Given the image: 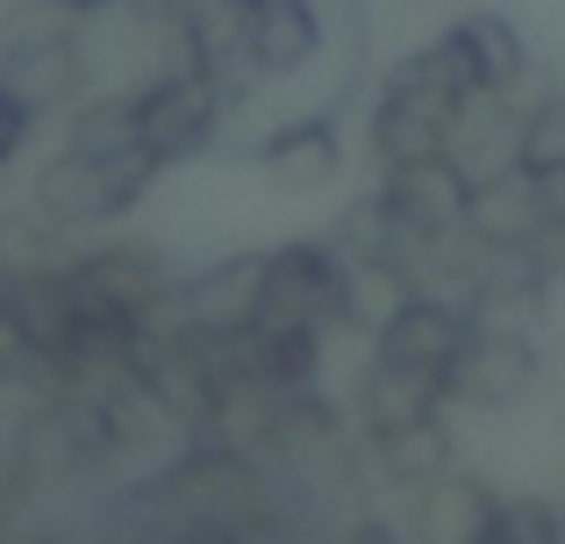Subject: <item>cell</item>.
I'll list each match as a JSON object with an SVG mask.
<instances>
[{
	"instance_id": "10",
	"label": "cell",
	"mask_w": 565,
	"mask_h": 544,
	"mask_svg": "<svg viewBox=\"0 0 565 544\" xmlns=\"http://www.w3.org/2000/svg\"><path fill=\"white\" fill-rule=\"evenodd\" d=\"M359 445H365V480H373V494H386V502H401V494L444 480L451 466H466L458 459V408L394 423V430H359Z\"/></svg>"
},
{
	"instance_id": "11",
	"label": "cell",
	"mask_w": 565,
	"mask_h": 544,
	"mask_svg": "<svg viewBox=\"0 0 565 544\" xmlns=\"http://www.w3.org/2000/svg\"><path fill=\"white\" fill-rule=\"evenodd\" d=\"M344 122L337 108H308V115H287L273 122L258 143H250V166L279 186V194H322V186L344 180Z\"/></svg>"
},
{
	"instance_id": "13",
	"label": "cell",
	"mask_w": 565,
	"mask_h": 544,
	"mask_svg": "<svg viewBox=\"0 0 565 544\" xmlns=\"http://www.w3.org/2000/svg\"><path fill=\"white\" fill-rule=\"evenodd\" d=\"M236 36H244V57L258 65V79H294L322 57L330 29H322L316 0H244L236 8Z\"/></svg>"
},
{
	"instance_id": "4",
	"label": "cell",
	"mask_w": 565,
	"mask_h": 544,
	"mask_svg": "<svg viewBox=\"0 0 565 544\" xmlns=\"http://www.w3.org/2000/svg\"><path fill=\"white\" fill-rule=\"evenodd\" d=\"M230 115H236L230 94H222L201 65H158L151 79L137 86V137H143V158H151L158 172L193 166V158L222 137Z\"/></svg>"
},
{
	"instance_id": "3",
	"label": "cell",
	"mask_w": 565,
	"mask_h": 544,
	"mask_svg": "<svg viewBox=\"0 0 565 544\" xmlns=\"http://www.w3.org/2000/svg\"><path fill=\"white\" fill-rule=\"evenodd\" d=\"M552 387H558L552 344H544V337H523V330H472L466 351H458V365H451V380H444L458 416H523V408H537Z\"/></svg>"
},
{
	"instance_id": "5",
	"label": "cell",
	"mask_w": 565,
	"mask_h": 544,
	"mask_svg": "<svg viewBox=\"0 0 565 544\" xmlns=\"http://www.w3.org/2000/svg\"><path fill=\"white\" fill-rule=\"evenodd\" d=\"M258 322H301V330H344V258L330 237H294L265 252Z\"/></svg>"
},
{
	"instance_id": "1",
	"label": "cell",
	"mask_w": 565,
	"mask_h": 544,
	"mask_svg": "<svg viewBox=\"0 0 565 544\" xmlns=\"http://www.w3.org/2000/svg\"><path fill=\"white\" fill-rule=\"evenodd\" d=\"M0 79L36 115H72L94 94V72H86L79 51V14H65L57 0H22L0 29Z\"/></svg>"
},
{
	"instance_id": "6",
	"label": "cell",
	"mask_w": 565,
	"mask_h": 544,
	"mask_svg": "<svg viewBox=\"0 0 565 544\" xmlns=\"http://www.w3.org/2000/svg\"><path fill=\"white\" fill-rule=\"evenodd\" d=\"M186 266H172L158 244L143 237H115V244H79L72 258V294L94 308H122V316L151 322L172 308V287H180Z\"/></svg>"
},
{
	"instance_id": "18",
	"label": "cell",
	"mask_w": 565,
	"mask_h": 544,
	"mask_svg": "<svg viewBox=\"0 0 565 544\" xmlns=\"http://www.w3.org/2000/svg\"><path fill=\"white\" fill-rule=\"evenodd\" d=\"M65 143H72V151H94V158L143 151V137H137V94H100V86H94V94L65 115Z\"/></svg>"
},
{
	"instance_id": "16",
	"label": "cell",
	"mask_w": 565,
	"mask_h": 544,
	"mask_svg": "<svg viewBox=\"0 0 565 544\" xmlns=\"http://www.w3.org/2000/svg\"><path fill=\"white\" fill-rule=\"evenodd\" d=\"M444 36H451V51L466 57V72H472L480 94H515V86H523L530 43L501 8H466L458 22H444Z\"/></svg>"
},
{
	"instance_id": "20",
	"label": "cell",
	"mask_w": 565,
	"mask_h": 544,
	"mask_svg": "<svg viewBox=\"0 0 565 544\" xmlns=\"http://www.w3.org/2000/svg\"><path fill=\"white\" fill-rule=\"evenodd\" d=\"M515 166L544 186H565V94H537L515 122Z\"/></svg>"
},
{
	"instance_id": "22",
	"label": "cell",
	"mask_w": 565,
	"mask_h": 544,
	"mask_svg": "<svg viewBox=\"0 0 565 544\" xmlns=\"http://www.w3.org/2000/svg\"><path fill=\"white\" fill-rule=\"evenodd\" d=\"M65 14H79V22H94V14H108V8H129V0H57Z\"/></svg>"
},
{
	"instance_id": "12",
	"label": "cell",
	"mask_w": 565,
	"mask_h": 544,
	"mask_svg": "<svg viewBox=\"0 0 565 544\" xmlns=\"http://www.w3.org/2000/svg\"><path fill=\"white\" fill-rule=\"evenodd\" d=\"M458 108L466 100H451V94H429V86H408V79H380L373 108H365V151H373V166L437 158L451 143Z\"/></svg>"
},
{
	"instance_id": "17",
	"label": "cell",
	"mask_w": 565,
	"mask_h": 544,
	"mask_svg": "<svg viewBox=\"0 0 565 544\" xmlns=\"http://www.w3.org/2000/svg\"><path fill=\"white\" fill-rule=\"evenodd\" d=\"M344 402H351V416H359V430H394V423H415V416L451 408V394H444L437 380H415V373H394V365L365 359Z\"/></svg>"
},
{
	"instance_id": "21",
	"label": "cell",
	"mask_w": 565,
	"mask_h": 544,
	"mask_svg": "<svg viewBox=\"0 0 565 544\" xmlns=\"http://www.w3.org/2000/svg\"><path fill=\"white\" fill-rule=\"evenodd\" d=\"M36 122H43V115H36V108H29V100H22V94H14V86H8V79H0V172H8V166H14V158H22V143H29V137H36Z\"/></svg>"
},
{
	"instance_id": "14",
	"label": "cell",
	"mask_w": 565,
	"mask_h": 544,
	"mask_svg": "<svg viewBox=\"0 0 565 544\" xmlns=\"http://www.w3.org/2000/svg\"><path fill=\"white\" fill-rule=\"evenodd\" d=\"M494 502H501V488L480 466H451L444 480L401 494L394 516H401V531H408V544H472L487 531V516H494Z\"/></svg>"
},
{
	"instance_id": "19",
	"label": "cell",
	"mask_w": 565,
	"mask_h": 544,
	"mask_svg": "<svg viewBox=\"0 0 565 544\" xmlns=\"http://www.w3.org/2000/svg\"><path fill=\"white\" fill-rule=\"evenodd\" d=\"M472 544H565V494L544 488H501L494 516Z\"/></svg>"
},
{
	"instance_id": "2",
	"label": "cell",
	"mask_w": 565,
	"mask_h": 544,
	"mask_svg": "<svg viewBox=\"0 0 565 544\" xmlns=\"http://www.w3.org/2000/svg\"><path fill=\"white\" fill-rule=\"evenodd\" d=\"M158 186V166L143 151L129 158H94V151H72L57 143V158H43L36 180H29V209H43L57 230L86 237V230H108L122 215H137V201Z\"/></svg>"
},
{
	"instance_id": "7",
	"label": "cell",
	"mask_w": 565,
	"mask_h": 544,
	"mask_svg": "<svg viewBox=\"0 0 565 544\" xmlns=\"http://www.w3.org/2000/svg\"><path fill=\"white\" fill-rule=\"evenodd\" d=\"M380 201L394 215L401 244H444V237H466V194H472V172L458 166L451 151L437 158H401V166H380Z\"/></svg>"
},
{
	"instance_id": "15",
	"label": "cell",
	"mask_w": 565,
	"mask_h": 544,
	"mask_svg": "<svg viewBox=\"0 0 565 544\" xmlns=\"http://www.w3.org/2000/svg\"><path fill=\"white\" fill-rule=\"evenodd\" d=\"M258 279H265V252H230L207 258V266L180 273L172 287V322H193V330H244L258 316Z\"/></svg>"
},
{
	"instance_id": "9",
	"label": "cell",
	"mask_w": 565,
	"mask_h": 544,
	"mask_svg": "<svg viewBox=\"0 0 565 544\" xmlns=\"http://www.w3.org/2000/svg\"><path fill=\"white\" fill-rule=\"evenodd\" d=\"M466 337H472V316L458 301H444V294H408V301L365 337V359L394 365V373H415V380H437V387H444L451 365H458V351H466Z\"/></svg>"
},
{
	"instance_id": "23",
	"label": "cell",
	"mask_w": 565,
	"mask_h": 544,
	"mask_svg": "<svg viewBox=\"0 0 565 544\" xmlns=\"http://www.w3.org/2000/svg\"><path fill=\"white\" fill-rule=\"evenodd\" d=\"M14 294V266H8V252H0V301Z\"/></svg>"
},
{
	"instance_id": "8",
	"label": "cell",
	"mask_w": 565,
	"mask_h": 544,
	"mask_svg": "<svg viewBox=\"0 0 565 544\" xmlns=\"http://www.w3.org/2000/svg\"><path fill=\"white\" fill-rule=\"evenodd\" d=\"M558 223V186L530 180L523 166H501V172H480L466 194V244H480L487 258L501 252H544Z\"/></svg>"
}]
</instances>
